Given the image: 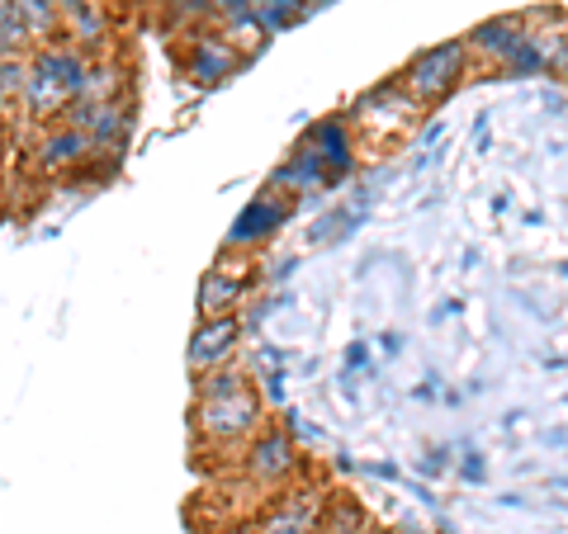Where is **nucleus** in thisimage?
<instances>
[{
  "label": "nucleus",
  "instance_id": "obj_1",
  "mask_svg": "<svg viewBox=\"0 0 568 534\" xmlns=\"http://www.w3.org/2000/svg\"><path fill=\"white\" fill-rule=\"evenodd\" d=\"M200 425H204V435H213V440H242V435L256 431V398H252V388L242 383V373L223 369V373H213V379L204 383Z\"/></svg>",
  "mask_w": 568,
  "mask_h": 534
},
{
  "label": "nucleus",
  "instance_id": "obj_2",
  "mask_svg": "<svg viewBox=\"0 0 568 534\" xmlns=\"http://www.w3.org/2000/svg\"><path fill=\"white\" fill-rule=\"evenodd\" d=\"M67 123L71 129H81L95 147L114 152V147H123V137L133 133V110L123 100H71L67 104Z\"/></svg>",
  "mask_w": 568,
  "mask_h": 534
},
{
  "label": "nucleus",
  "instance_id": "obj_7",
  "mask_svg": "<svg viewBox=\"0 0 568 534\" xmlns=\"http://www.w3.org/2000/svg\"><path fill=\"white\" fill-rule=\"evenodd\" d=\"M24 110L33 114V119H52V114H67V104H71V95L62 91V81L58 76H48L43 66H33V58H29V81H24Z\"/></svg>",
  "mask_w": 568,
  "mask_h": 534
},
{
  "label": "nucleus",
  "instance_id": "obj_11",
  "mask_svg": "<svg viewBox=\"0 0 568 534\" xmlns=\"http://www.w3.org/2000/svg\"><path fill=\"white\" fill-rule=\"evenodd\" d=\"M275 223H284V208L280 204H271V199H256L252 208L237 218V233H233V246H242V242H256V237H265V233H275Z\"/></svg>",
  "mask_w": 568,
  "mask_h": 534
},
{
  "label": "nucleus",
  "instance_id": "obj_16",
  "mask_svg": "<svg viewBox=\"0 0 568 534\" xmlns=\"http://www.w3.org/2000/svg\"><path fill=\"white\" fill-rule=\"evenodd\" d=\"M24 81H29V52H10V58H0V91H6L10 100H20Z\"/></svg>",
  "mask_w": 568,
  "mask_h": 534
},
{
  "label": "nucleus",
  "instance_id": "obj_18",
  "mask_svg": "<svg viewBox=\"0 0 568 534\" xmlns=\"http://www.w3.org/2000/svg\"><path fill=\"white\" fill-rule=\"evenodd\" d=\"M175 10H181V14H209L213 0H175Z\"/></svg>",
  "mask_w": 568,
  "mask_h": 534
},
{
  "label": "nucleus",
  "instance_id": "obj_3",
  "mask_svg": "<svg viewBox=\"0 0 568 534\" xmlns=\"http://www.w3.org/2000/svg\"><path fill=\"white\" fill-rule=\"evenodd\" d=\"M459 76H465V43H440L432 52H422V58L407 66V76L403 85L413 91L417 100H440V95H450Z\"/></svg>",
  "mask_w": 568,
  "mask_h": 534
},
{
  "label": "nucleus",
  "instance_id": "obj_12",
  "mask_svg": "<svg viewBox=\"0 0 568 534\" xmlns=\"http://www.w3.org/2000/svg\"><path fill=\"white\" fill-rule=\"evenodd\" d=\"M204 302V317H223L227 308H233V302L242 298V279H227V275H209L204 279V294H200Z\"/></svg>",
  "mask_w": 568,
  "mask_h": 534
},
{
  "label": "nucleus",
  "instance_id": "obj_13",
  "mask_svg": "<svg viewBox=\"0 0 568 534\" xmlns=\"http://www.w3.org/2000/svg\"><path fill=\"white\" fill-rule=\"evenodd\" d=\"M33 39L29 29L20 24V10H14V0H0V58H10V52H24Z\"/></svg>",
  "mask_w": 568,
  "mask_h": 534
},
{
  "label": "nucleus",
  "instance_id": "obj_8",
  "mask_svg": "<svg viewBox=\"0 0 568 534\" xmlns=\"http://www.w3.org/2000/svg\"><path fill=\"white\" fill-rule=\"evenodd\" d=\"M290 464H294V459H290V440L275 435V431L261 435L256 450L246 454V469H252V477H261V483H275V477H284V473H290Z\"/></svg>",
  "mask_w": 568,
  "mask_h": 534
},
{
  "label": "nucleus",
  "instance_id": "obj_14",
  "mask_svg": "<svg viewBox=\"0 0 568 534\" xmlns=\"http://www.w3.org/2000/svg\"><path fill=\"white\" fill-rule=\"evenodd\" d=\"M304 10H308L304 0H256V24H261L265 33H275V29H284V24H294Z\"/></svg>",
  "mask_w": 568,
  "mask_h": 534
},
{
  "label": "nucleus",
  "instance_id": "obj_17",
  "mask_svg": "<svg viewBox=\"0 0 568 534\" xmlns=\"http://www.w3.org/2000/svg\"><path fill=\"white\" fill-rule=\"evenodd\" d=\"M323 534H365V515L355 511V506H336Z\"/></svg>",
  "mask_w": 568,
  "mask_h": 534
},
{
  "label": "nucleus",
  "instance_id": "obj_9",
  "mask_svg": "<svg viewBox=\"0 0 568 534\" xmlns=\"http://www.w3.org/2000/svg\"><path fill=\"white\" fill-rule=\"evenodd\" d=\"M521 39H526V33H521L517 20H488V24H478V29L469 33V43L484 52V58H497V62H507L511 52H517Z\"/></svg>",
  "mask_w": 568,
  "mask_h": 534
},
{
  "label": "nucleus",
  "instance_id": "obj_5",
  "mask_svg": "<svg viewBox=\"0 0 568 534\" xmlns=\"http://www.w3.org/2000/svg\"><path fill=\"white\" fill-rule=\"evenodd\" d=\"M233 341H237V317H209V322L194 331V341H190V369L194 373H204V369H213L223 360L227 350H233Z\"/></svg>",
  "mask_w": 568,
  "mask_h": 534
},
{
  "label": "nucleus",
  "instance_id": "obj_10",
  "mask_svg": "<svg viewBox=\"0 0 568 534\" xmlns=\"http://www.w3.org/2000/svg\"><path fill=\"white\" fill-rule=\"evenodd\" d=\"M20 10V24L29 29L33 43H52V33L62 29V6L58 0H14Z\"/></svg>",
  "mask_w": 568,
  "mask_h": 534
},
{
  "label": "nucleus",
  "instance_id": "obj_4",
  "mask_svg": "<svg viewBox=\"0 0 568 534\" xmlns=\"http://www.w3.org/2000/svg\"><path fill=\"white\" fill-rule=\"evenodd\" d=\"M233 66H237V48L223 39V33H204L200 43H194L190 52V76L200 81V85H219L233 76Z\"/></svg>",
  "mask_w": 568,
  "mask_h": 534
},
{
  "label": "nucleus",
  "instance_id": "obj_15",
  "mask_svg": "<svg viewBox=\"0 0 568 534\" xmlns=\"http://www.w3.org/2000/svg\"><path fill=\"white\" fill-rule=\"evenodd\" d=\"M62 14L71 20V33H77L81 43L100 39V10L91 6V0H62Z\"/></svg>",
  "mask_w": 568,
  "mask_h": 534
},
{
  "label": "nucleus",
  "instance_id": "obj_6",
  "mask_svg": "<svg viewBox=\"0 0 568 534\" xmlns=\"http://www.w3.org/2000/svg\"><path fill=\"white\" fill-rule=\"evenodd\" d=\"M91 152H95V142L85 137L81 129L62 123L58 133H48V137H43L39 166H43V171H71V166H85V162H91Z\"/></svg>",
  "mask_w": 568,
  "mask_h": 534
}]
</instances>
